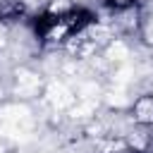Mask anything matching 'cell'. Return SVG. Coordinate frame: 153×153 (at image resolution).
<instances>
[{
  "mask_svg": "<svg viewBox=\"0 0 153 153\" xmlns=\"http://www.w3.org/2000/svg\"><path fill=\"white\" fill-rule=\"evenodd\" d=\"M129 115H131V122L139 129H153V91L136 96L131 100Z\"/></svg>",
  "mask_w": 153,
  "mask_h": 153,
  "instance_id": "6da1fadb",
  "label": "cell"
},
{
  "mask_svg": "<svg viewBox=\"0 0 153 153\" xmlns=\"http://www.w3.org/2000/svg\"><path fill=\"white\" fill-rule=\"evenodd\" d=\"M103 7L110 14H120V12H129V10H139V0H100Z\"/></svg>",
  "mask_w": 153,
  "mask_h": 153,
  "instance_id": "277c9868",
  "label": "cell"
},
{
  "mask_svg": "<svg viewBox=\"0 0 153 153\" xmlns=\"http://www.w3.org/2000/svg\"><path fill=\"white\" fill-rule=\"evenodd\" d=\"M26 17L24 0H0V24H14Z\"/></svg>",
  "mask_w": 153,
  "mask_h": 153,
  "instance_id": "7a4b0ae2",
  "label": "cell"
},
{
  "mask_svg": "<svg viewBox=\"0 0 153 153\" xmlns=\"http://www.w3.org/2000/svg\"><path fill=\"white\" fill-rule=\"evenodd\" d=\"M74 7H76L74 0H48V5L43 7V12L50 14V17H65V14H69Z\"/></svg>",
  "mask_w": 153,
  "mask_h": 153,
  "instance_id": "3957f363",
  "label": "cell"
}]
</instances>
